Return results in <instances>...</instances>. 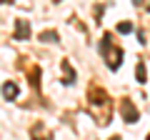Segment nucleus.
Returning a JSON list of instances; mask_svg holds the SVG:
<instances>
[{
	"instance_id": "nucleus-1",
	"label": "nucleus",
	"mask_w": 150,
	"mask_h": 140,
	"mask_svg": "<svg viewBox=\"0 0 150 140\" xmlns=\"http://www.w3.org/2000/svg\"><path fill=\"white\" fill-rule=\"evenodd\" d=\"M100 50H103V55H105V60H108V65H110L112 70L120 65V60H123V53H120L118 48H112V43H110V38H103V45H100Z\"/></svg>"
},
{
	"instance_id": "nucleus-2",
	"label": "nucleus",
	"mask_w": 150,
	"mask_h": 140,
	"mask_svg": "<svg viewBox=\"0 0 150 140\" xmlns=\"http://www.w3.org/2000/svg\"><path fill=\"white\" fill-rule=\"evenodd\" d=\"M120 113H123L125 123H135V120H138V110L133 108V103H130V100H123V103H120Z\"/></svg>"
},
{
	"instance_id": "nucleus-3",
	"label": "nucleus",
	"mask_w": 150,
	"mask_h": 140,
	"mask_svg": "<svg viewBox=\"0 0 150 140\" xmlns=\"http://www.w3.org/2000/svg\"><path fill=\"white\" fill-rule=\"evenodd\" d=\"M15 35H18V38H23V40L30 35V25H28V20H18V25H15Z\"/></svg>"
},
{
	"instance_id": "nucleus-4",
	"label": "nucleus",
	"mask_w": 150,
	"mask_h": 140,
	"mask_svg": "<svg viewBox=\"0 0 150 140\" xmlns=\"http://www.w3.org/2000/svg\"><path fill=\"white\" fill-rule=\"evenodd\" d=\"M3 95H5L8 100H13V98L18 95V85L15 83H5V85H3Z\"/></svg>"
},
{
	"instance_id": "nucleus-5",
	"label": "nucleus",
	"mask_w": 150,
	"mask_h": 140,
	"mask_svg": "<svg viewBox=\"0 0 150 140\" xmlns=\"http://www.w3.org/2000/svg\"><path fill=\"white\" fill-rule=\"evenodd\" d=\"M40 43H58V33H55V30L40 33Z\"/></svg>"
},
{
	"instance_id": "nucleus-6",
	"label": "nucleus",
	"mask_w": 150,
	"mask_h": 140,
	"mask_svg": "<svg viewBox=\"0 0 150 140\" xmlns=\"http://www.w3.org/2000/svg\"><path fill=\"white\" fill-rule=\"evenodd\" d=\"M63 70H65V83H68V85H70V83L75 80V73H73V68H70L68 63H63Z\"/></svg>"
},
{
	"instance_id": "nucleus-7",
	"label": "nucleus",
	"mask_w": 150,
	"mask_h": 140,
	"mask_svg": "<svg viewBox=\"0 0 150 140\" xmlns=\"http://www.w3.org/2000/svg\"><path fill=\"white\" fill-rule=\"evenodd\" d=\"M135 75H138L140 83H145V63H140L138 68H135Z\"/></svg>"
},
{
	"instance_id": "nucleus-8",
	"label": "nucleus",
	"mask_w": 150,
	"mask_h": 140,
	"mask_svg": "<svg viewBox=\"0 0 150 140\" xmlns=\"http://www.w3.org/2000/svg\"><path fill=\"white\" fill-rule=\"evenodd\" d=\"M118 30L123 33V35H128V33H133V25H130V23H120V25H118Z\"/></svg>"
},
{
	"instance_id": "nucleus-9",
	"label": "nucleus",
	"mask_w": 150,
	"mask_h": 140,
	"mask_svg": "<svg viewBox=\"0 0 150 140\" xmlns=\"http://www.w3.org/2000/svg\"><path fill=\"white\" fill-rule=\"evenodd\" d=\"M110 140H120V138H118V135H115V138H110Z\"/></svg>"
},
{
	"instance_id": "nucleus-10",
	"label": "nucleus",
	"mask_w": 150,
	"mask_h": 140,
	"mask_svg": "<svg viewBox=\"0 0 150 140\" xmlns=\"http://www.w3.org/2000/svg\"><path fill=\"white\" fill-rule=\"evenodd\" d=\"M0 3H10V0H0Z\"/></svg>"
},
{
	"instance_id": "nucleus-11",
	"label": "nucleus",
	"mask_w": 150,
	"mask_h": 140,
	"mask_svg": "<svg viewBox=\"0 0 150 140\" xmlns=\"http://www.w3.org/2000/svg\"><path fill=\"white\" fill-rule=\"evenodd\" d=\"M148 140H150V138H148Z\"/></svg>"
}]
</instances>
